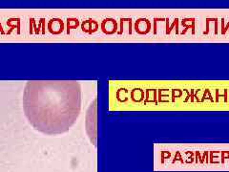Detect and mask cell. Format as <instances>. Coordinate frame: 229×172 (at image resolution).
I'll use <instances>...</instances> for the list:
<instances>
[{"mask_svg":"<svg viewBox=\"0 0 229 172\" xmlns=\"http://www.w3.org/2000/svg\"><path fill=\"white\" fill-rule=\"evenodd\" d=\"M81 110V87L74 80H31L23 91V111L34 129L48 136L69 131Z\"/></svg>","mask_w":229,"mask_h":172,"instance_id":"obj_1","label":"cell"}]
</instances>
